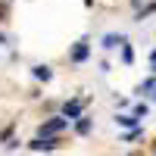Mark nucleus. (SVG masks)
Here are the masks:
<instances>
[{
    "instance_id": "nucleus-1",
    "label": "nucleus",
    "mask_w": 156,
    "mask_h": 156,
    "mask_svg": "<svg viewBox=\"0 0 156 156\" xmlns=\"http://www.w3.org/2000/svg\"><path fill=\"white\" fill-rule=\"evenodd\" d=\"M66 125H69V119H66V115H56V119H50V122H44L41 128H37V137H50V134L62 131Z\"/></svg>"
},
{
    "instance_id": "nucleus-2",
    "label": "nucleus",
    "mask_w": 156,
    "mask_h": 156,
    "mask_svg": "<svg viewBox=\"0 0 156 156\" xmlns=\"http://www.w3.org/2000/svg\"><path fill=\"white\" fill-rule=\"evenodd\" d=\"M87 53H90V44H87V37H81V41L72 47L69 59H72V62H84V59H87Z\"/></svg>"
},
{
    "instance_id": "nucleus-3",
    "label": "nucleus",
    "mask_w": 156,
    "mask_h": 156,
    "mask_svg": "<svg viewBox=\"0 0 156 156\" xmlns=\"http://www.w3.org/2000/svg\"><path fill=\"white\" fill-rule=\"evenodd\" d=\"M81 106H84V100H69L62 106V115L66 119H81Z\"/></svg>"
},
{
    "instance_id": "nucleus-4",
    "label": "nucleus",
    "mask_w": 156,
    "mask_h": 156,
    "mask_svg": "<svg viewBox=\"0 0 156 156\" xmlns=\"http://www.w3.org/2000/svg\"><path fill=\"white\" fill-rule=\"evenodd\" d=\"M28 147L31 150H53V147H59V140H53V137H34Z\"/></svg>"
},
{
    "instance_id": "nucleus-5",
    "label": "nucleus",
    "mask_w": 156,
    "mask_h": 156,
    "mask_svg": "<svg viewBox=\"0 0 156 156\" xmlns=\"http://www.w3.org/2000/svg\"><path fill=\"white\" fill-rule=\"evenodd\" d=\"M103 47H106V50H112V47H125V37H122V34H106V37H103Z\"/></svg>"
},
{
    "instance_id": "nucleus-6",
    "label": "nucleus",
    "mask_w": 156,
    "mask_h": 156,
    "mask_svg": "<svg viewBox=\"0 0 156 156\" xmlns=\"http://www.w3.org/2000/svg\"><path fill=\"white\" fill-rule=\"evenodd\" d=\"M31 72H34V78H41V81H50V78H53V72H50V66H34Z\"/></svg>"
},
{
    "instance_id": "nucleus-7",
    "label": "nucleus",
    "mask_w": 156,
    "mask_h": 156,
    "mask_svg": "<svg viewBox=\"0 0 156 156\" xmlns=\"http://www.w3.org/2000/svg\"><path fill=\"white\" fill-rule=\"evenodd\" d=\"M75 131H78V134H87V131H90V119H87V115H81V119L75 122Z\"/></svg>"
},
{
    "instance_id": "nucleus-8",
    "label": "nucleus",
    "mask_w": 156,
    "mask_h": 156,
    "mask_svg": "<svg viewBox=\"0 0 156 156\" xmlns=\"http://www.w3.org/2000/svg\"><path fill=\"white\" fill-rule=\"evenodd\" d=\"M115 122L125 125V128H131V125H137V115H115Z\"/></svg>"
},
{
    "instance_id": "nucleus-9",
    "label": "nucleus",
    "mask_w": 156,
    "mask_h": 156,
    "mask_svg": "<svg viewBox=\"0 0 156 156\" xmlns=\"http://www.w3.org/2000/svg\"><path fill=\"white\" fill-rule=\"evenodd\" d=\"M122 59H125V62H131V59H134V53H131V47H128V44L122 47Z\"/></svg>"
},
{
    "instance_id": "nucleus-10",
    "label": "nucleus",
    "mask_w": 156,
    "mask_h": 156,
    "mask_svg": "<svg viewBox=\"0 0 156 156\" xmlns=\"http://www.w3.org/2000/svg\"><path fill=\"white\" fill-rule=\"evenodd\" d=\"M147 90H153V78H147V81L137 87V94H147Z\"/></svg>"
},
{
    "instance_id": "nucleus-11",
    "label": "nucleus",
    "mask_w": 156,
    "mask_h": 156,
    "mask_svg": "<svg viewBox=\"0 0 156 156\" xmlns=\"http://www.w3.org/2000/svg\"><path fill=\"white\" fill-rule=\"evenodd\" d=\"M6 19V3H0V22Z\"/></svg>"
},
{
    "instance_id": "nucleus-12",
    "label": "nucleus",
    "mask_w": 156,
    "mask_h": 156,
    "mask_svg": "<svg viewBox=\"0 0 156 156\" xmlns=\"http://www.w3.org/2000/svg\"><path fill=\"white\" fill-rule=\"evenodd\" d=\"M153 69H156V66H153Z\"/></svg>"
}]
</instances>
